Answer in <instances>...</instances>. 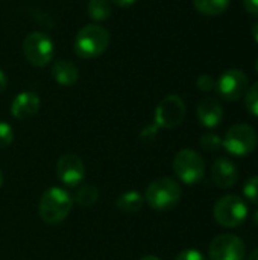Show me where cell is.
<instances>
[{"label":"cell","mask_w":258,"mask_h":260,"mask_svg":"<svg viewBox=\"0 0 258 260\" xmlns=\"http://www.w3.org/2000/svg\"><path fill=\"white\" fill-rule=\"evenodd\" d=\"M73 207V197L62 187L53 186L47 189L38 204L40 218L46 224H59L64 221Z\"/></svg>","instance_id":"obj_1"},{"label":"cell","mask_w":258,"mask_h":260,"mask_svg":"<svg viewBox=\"0 0 258 260\" xmlns=\"http://www.w3.org/2000/svg\"><path fill=\"white\" fill-rule=\"evenodd\" d=\"M109 46V34L108 30L97 24L91 23L84 26L75 38V53L82 59H93L102 55Z\"/></svg>","instance_id":"obj_2"},{"label":"cell","mask_w":258,"mask_h":260,"mask_svg":"<svg viewBox=\"0 0 258 260\" xmlns=\"http://www.w3.org/2000/svg\"><path fill=\"white\" fill-rule=\"evenodd\" d=\"M186 117V104L178 94L166 96L155 108V122L151 128L144 129L141 139L152 137L158 129H173Z\"/></svg>","instance_id":"obj_3"},{"label":"cell","mask_w":258,"mask_h":260,"mask_svg":"<svg viewBox=\"0 0 258 260\" xmlns=\"http://www.w3.org/2000/svg\"><path fill=\"white\" fill-rule=\"evenodd\" d=\"M181 200V186L170 177H160L154 180L144 193V201L157 210L166 212L173 209Z\"/></svg>","instance_id":"obj_4"},{"label":"cell","mask_w":258,"mask_h":260,"mask_svg":"<svg viewBox=\"0 0 258 260\" xmlns=\"http://www.w3.org/2000/svg\"><path fill=\"white\" fill-rule=\"evenodd\" d=\"M213 216L220 227L236 229L248 218V206L237 195H225L214 204Z\"/></svg>","instance_id":"obj_5"},{"label":"cell","mask_w":258,"mask_h":260,"mask_svg":"<svg viewBox=\"0 0 258 260\" xmlns=\"http://www.w3.org/2000/svg\"><path fill=\"white\" fill-rule=\"evenodd\" d=\"M173 172L184 184H196L205 175V161L198 151L184 148L173 158Z\"/></svg>","instance_id":"obj_6"},{"label":"cell","mask_w":258,"mask_h":260,"mask_svg":"<svg viewBox=\"0 0 258 260\" xmlns=\"http://www.w3.org/2000/svg\"><path fill=\"white\" fill-rule=\"evenodd\" d=\"M258 143L255 129L248 123H236L233 125L225 137L222 139V146L236 157H245L251 154Z\"/></svg>","instance_id":"obj_7"},{"label":"cell","mask_w":258,"mask_h":260,"mask_svg":"<svg viewBox=\"0 0 258 260\" xmlns=\"http://www.w3.org/2000/svg\"><path fill=\"white\" fill-rule=\"evenodd\" d=\"M53 41L44 32H30L23 41V53L32 66H47L53 58Z\"/></svg>","instance_id":"obj_8"},{"label":"cell","mask_w":258,"mask_h":260,"mask_svg":"<svg viewBox=\"0 0 258 260\" xmlns=\"http://www.w3.org/2000/svg\"><path fill=\"white\" fill-rule=\"evenodd\" d=\"M208 257L210 260H245V242L236 235H219L210 244Z\"/></svg>","instance_id":"obj_9"},{"label":"cell","mask_w":258,"mask_h":260,"mask_svg":"<svg viewBox=\"0 0 258 260\" xmlns=\"http://www.w3.org/2000/svg\"><path fill=\"white\" fill-rule=\"evenodd\" d=\"M248 76L240 69H228L216 81V90L219 96L228 102H234L245 96L248 90Z\"/></svg>","instance_id":"obj_10"},{"label":"cell","mask_w":258,"mask_h":260,"mask_svg":"<svg viewBox=\"0 0 258 260\" xmlns=\"http://www.w3.org/2000/svg\"><path fill=\"white\" fill-rule=\"evenodd\" d=\"M56 175L67 187H78L85 178V165L75 154H64L56 163Z\"/></svg>","instance_id":"obj_11"},{"label":"cell","mask_w":258,"mask_h":260,"mask_svg":"<svg viewBox=\"0 0 258 260\" xmlns=\"http://www.w3.org/2000/svg\"><path fill=\"white\" fill-rule=\"evenodd\" d=\"M211 178L220 189H231L239 180V169L230 158H217L211 166Z\"/></svg>","instance_id":"obj_12"},{"label":"cell","mask_w":258,"mask_h":260,"mask_svg":"<svg viewBox=\"0 0 258 260\" xmlns=\"http://www.w3.org/2000/svg\"><path fill=\"white\" fill-rule=\"evenodd\" d=\"M198 119L205 128H216L224 120V107L214 98H205L198 105Z\"/></svg>","instance_id":"obj_13"},{"label":"cell","mask_w":258,"mask_h":260,"mask_svg":"<svg viewBox=\"0 0 258 260\" xmlns=\"http://www.w3.org/2000/svg\"><path fill=\"white\" fill-rule=\"evenodd\" d=\"M38 110H40V98L32 91L18 93L11 104V114L20 120L33 116Z\"/></svg>","instance_id":"obj_14"},{"label":"cell","mask_w":258,"mask_h":260,"mask_svg":"<svg viewBox=\"0 0 258 260\" xmlns=\"http://www.w3.org/2000/svg\"><path fill=\"white\" fill-rule=\"evenodd\" d=\"M52 76L59 85L70 87L78 82L79 72H78V67L71 61L59 59L52 66Z\"/></svg>","instance_id":"obj_15"},{"label":"cell","mask_w":258,"mask_h":260,"mask_svg":"<svg viewBox=\"0 0 258 260\" xmlns=\"http://www.w3.org/2000/svg\"><path fill=\"white\" fill-rule=\"evenodd\" d=\"M143 204H144V198L138 192L129 190L117 198L116 207L122 213H137L143 209Z\"/></svg>","instance_id":"obj_16"},{"label":"cell","mask_w":258,"mask_h":260,"mask_svg":"<svg viewBox=\"0 0 258 260\" xmlns=\"http://www.w3.org/2000/svg\"><path fill=\"white\" fill-rule=\"evenodd\" d=\"M230 2L231 0H193V6L202 15L216 17L228 9Z\"/></svg>","instance_id":"obj_17"},{"label":"cell","mask_w":258,"mask_h":260,"mask_svg":"<svg viewBox=\"0 0 258 260\" xmlns=\"http://www.w3.org/2000/svg\"><path fill=\"white\" fill-rule=\"evenodd\" d=\"M97 200H99V190L93 184L78 186V189L73 195V201L82 207H90V206L96 204Z\"/></svg>","instance_id":"obj_18"},{"label":"cell","mask_w":258,"mask_h":260,"mask_svg":"<svg viewBox=\"0 0 258 260\" xmlns=\"http://www.w3.org/2000/svg\"><path fill=\"white\" fill-rule=\"evenodd\" d=\"M87 12L91 20L103 21L111 15V5L109 0H90L87 5Z\"/></svg>","instance_id":"obj_19"},{"label":"cell","mask_w":258,"mask_h":260,"mask_svg":"<svg viewBox=\"0 0 258 260\" xmlns=\"http://www.w3.org/2000/svg\"><path fill=\"white\" fill-rule=\"evenodd\" d=\"M199 146L205 152H216L222 148V139L216 133H205L199 139Z\"/></svg>","instance_id":"obj_20"},{"label":"cell","mask_w":258,"mask_h":260,"mask_svg":"<svg viewBox=\"0 0 258 260\" xmlns=\"http://www.w3.org/2000/svg\"><path fill=\"white\" fill-rule=\"evenodd\" d=\"M245 107L252 116L258 117V82L248 87L245 93Z\"/></svg>","instance_id":"obj_21"},{"label":"cell","mask_w":258,"mask_h":260,"mask_svg":"<svg viewBox=\"0 0 258 260\" xmlns=\"http://www.w3.org/2000/svg\"><path fill=\"white\" fill-rule=\"evenodd\" d=\"M243 195L251 204L258 206V175H254L246 180L243 186Z\"/></svg>","instance_id":"obj_22"},{"label":"cell","mask_w":258,"mask_h":260,"mask_svg":"<svg viewBox=\"0 0 258 260\" xmlns=\"http://www.w3.org/2000/svg\"><path fill=\"white\" fill-rule=\"evenodd\" d=\"M14 142V129L9 123L0 122V149L8 148Z\"/></svg>","instance_id":"obj_23"},{"label":"cell","mask_w":258,"mask_h":260,"mask_svg":"<svg viewBox=\"0 0 258 260\" xmlns=\"http://www.w3.org/2000/svg\"><path fill=\"white\" fill-rule=\"evenodd\" d=\"M196 85L201 91H211L213 88H216V79L210 75H201L196 81Z\"/></svg>","instance_id":"obj_24"},{"label":"cell","mask_w":258,"mask_h":260,"mask_svg":"<svg viewBox=\"0 0 258 260\" xmlns=\"http://www.w3.org/2000/svg\"><path fill=\"white\" fill-rule=\"evenodd\" d=\"M175 260H207L205 256L199 251V250H195V248H189V250H184L181 251L176 259Z\"/></svg>","instance_id":"obj_25"},{"label":"cell","mask_w":258,"mask_h":260,"mask_svg":"<svg viewBox=\"0 0 258 260\" xmlns=\"http://www.w3.org/2000/svg\"><path fill=\"white\" fill-rule=\"evenodd\" d=\"M243 5L251 15L258 17V0H243Z\"/></svg>","instance_id":"obj_26"},{"label":"cell","mask_w":258,"mask_h":260,"mask_svg":"<svg viewBox=\"0 0 258 260\" xmlns=\"http://www.w3.org/2000/svg\"><path fill=\"white\" fill-rule=\"evenodd\" d=\"M6 87H8V78H6L5 72L0 69V93H2V91H5V90H6Z\"/></svg>","instance_id":"obj_27"},{"label":"cell","mask_w":258,"mask_h":260,"mask_svg":"<svg viewBox=\"0 0 258 260\" xmlns=\"http://www.w3.org/2000/svg\"><path fill=\"white\" fill-rule=\"evenodd\" d=\"M114 5H117V6H131L132 3H135L137 0H111Z\"/></svg>","instance_id":"obj_28"},{"label":"cell","mask_w":258,"mask_h":260,"mask_svg":"<svg viewBox=\"0 0 258 260\" xmlns=\"http://www.w3.org/2000/svg\"><path fill=\"white\" fill-rule=\"evenodd\" d=\"M252 37H254V40L257 41L258 44V21H255L254 26H252Z\"/></svg>","instance_id":"obj_29"},{"label":"cell","mask_w":258,"mask_h":260,"mask_svg":"<svg viewBox=\"0 0 258 260\" xmlns=\"http://www.w3.org/2000/svg\"><path fill=\"white\" fill-rule=\"evenodd\" d=\"M246 260H258V247L255 248V250H252V251H251V254L248 256V259Z\"/></svg>","instance_id":"obj_30"},{"label":"cell","mask_w":258,"mask_h":260,"mask_svg":"<svg viewBox=\"0 0 258 260\" xmlns=\"http://www.w3.org/2000/svg\"><path fill=\"white\" fill-rule=\"evenodd\" d=\"M252 222H254V225L255 227H258V209L252 213Z\"/></svg>","instance_id":"obj_31"},{"label":"cell","mask_w":258,"mask_h":260,"mask_svg":"<svg viewBox=\"0 0 258 260\" xmlns=\"http://www.w3.org/2000/svg\"><path fill=\"white\" fill-rule=\"evenodd\" d=\"M140 260H161L160 257H157V256H144V257H141Z\"/></svg>","instance_id":"obj_32"},{"label":"cell","mask_w":258,"mask_h":260,"mask_svg":"<svg viewBox=\"0 0 258 260\" xmlns=\"http://www.w3.org/2000/svg\"><path fill=\"white\" fill-rule=\"evenodd\" d=\"M2 184H3V174H2V171H0V187H2Z\"/></svg>","instance_id":"obj_33"},{"label":"cell","mask_w":258,"mask_h":260,"mask_svg":"<svg viewBox=\"0 0 258 260\" xmlns=\"http://www.w3.org/2000/svg\"><path fill=\"white\" fill-rule=\"evenodd\" d=\"M255 70H257V73H258V59H257V64H255Z\"/></svg>","instance_id":"obj_34"}]
</instances>
